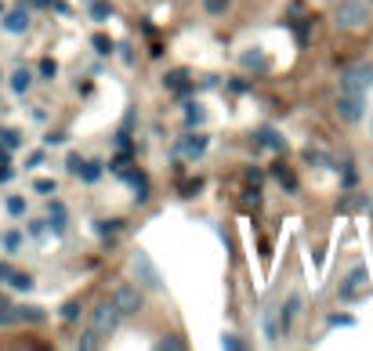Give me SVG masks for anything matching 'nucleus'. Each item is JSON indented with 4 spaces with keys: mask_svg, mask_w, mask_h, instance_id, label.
<instances>
[{
    "mask_svg": "<svg viewBox=\"0 0 373 351\" xmlns=\"http://www.w3.org/2000/svg\"><path fill=\"white\" fill-rule=\"evenodd\" d=\"M333 22H337V29H345V33L362 29L369 22V4L366 0H340L337 11H333Z\"/></svg>",
    "mask_w": 373,
    "mask_h": 351,
    "instance_id": "nucleus-1",
    "label": "nucleus"
},
{
    "mask_svg": "<svg viewBox=\"0 0 373 351\" xmlns=\"http://www.w3.org/2000/svg\"><path fill=\"white\" fill-rule=\"evenodd\" d=\"M134 268H142V282L149 286V290H160V279H156V272H152V265H149L145 253H138V258H134Z\"/></svg>",
    "mask_w": 373,
    "mask_h": 351,
    "instance_id": "nucleus-10",
    "label": "nucleus"
},
{
    "mask_svg": "<svg viewBox=\"0 0 373 351\" xmlns=\"http://www.w3.org/2000/svg\"><path fill=\"white\" fill-rule=\"evenodd\" d=\"M76 315H80V304H66V308H62V318H66V323H73Z\"/></svg>",
    "mask_w": 373,
    "mask_h": 351,
    "instance_id": "nucleus-27",
    "label": "nucleus"
},
{
    "mask_svg": "<svg viewBox=\"0 0 373 351\" xmlns=\"http://www.w3.org/2000/svg\"><path fill=\"white\" fill-rule=\"evenodd\" d=\"M33 188H37V196H54V188H58V185H54L51 178H40Z\"/></svg>",
    "mask_w": 373,
    "mask_h": 351,
    "instance_id": "nucleus-21",
    "label": "nucleus"
},
{
    "mask_svg": "<svg viewBox=\"0 0 373 351\" xmlns=\"http://www.w3.org/2000/svg\"><path fill=\"white\" fill-rule=\"evenodd\" d=\"M91 18H95V22L113 18V4H109V0H95V4H91Z\"/></svg>",
    "mask_w": 373,
    "mask_h": 351,
    "instance_id": "nucleus-15",
    "label": "nucleus"
},
{
    "mask_svg": "<svg viewBox=\"0 0 373 351\" xmlns=\"http://www.w3.org/2000/svg\"><path fill=\"white\" fill-rule=\"evenodd\" d=\"M163 84H167L171 91H185V87H189V76H185L181 69H174V73H167V76H163Z\"/></svg>",
    "mask_w": 373,
    "mask_h": 351,
    "instance_id": "nucleus-17",
    "label": "nucleus"
},
{
    "mask_svg": "<svg viewBox=\"0 0 373 351\" xmlns=\"http://www.w3.org/2000/svg\"><path fill=\"white\" fill-rule=\"evenodd\" d=\"M47 225H54V232L66 229V207H62V203H51L47 207Z\"/></svg>",
    "mask_w": 373,
    "mask_h": 351,
    "instance_id": "nucleus-13",
    "label": "nucleus"
},
{
    "mask_svg": "<svg viewBox=\"0 0 373 351\" xmlns=\"http://www.w3.org/2000/svg\"><path fill=\"white\" fill-rule=\"evenodd\" d=\"M8 214L11 217H25V200L22 196H8Z\"/></svg>",
    "mask_w": 373,
    "mask_h": 351,
    "instance_id": "nucleus-18",
    "label": "nucleus"
},
{
    "mask_svg": "<svg viewBox=\"0 0 373 351\" xmlns=\"http://www.w3.org/2000/svg\"><path fill=\"white\" fill-rule=\"evenodd\" d=\"M0 243H4V250H8V253L22 250V236H18V232H8V236H4V239H0Z\"/></svg>",
    "mask_w": 373,
    "mask_h": 351,
    "instance_id": "nucleus-20",
    "label": "nucleus"
},
{
    "mask_svg": "<svg viewBox=\"0 0 373 351\" xmlns=\"http://www.w3.org/2000/svg\"><path fill=\"white\" fill-rule=\"evenodd\" d=\"M330 326H352L348 315H330Z\"/></svg>",
    "mask_w": 373,
    "mask_h": 351,
    "instance_id": "nucleus-29",
    "label": "nucleus"
},
{
    "mask_svg": "<svg viewBox=\"0 0 373 351\" xmlns=\"http://www.w3.org/2000/svg\"><path fill=\"white\" fill-rule=\"evenodd\" d=\"M29 87H33V73H29V69H15L11 73V91L15 94H25Z\"/></svg>",
    "mask_w": 373,
    "mask_h": 351,
    "instance_id": "nucleus-12",
    "label": "nucleus"
},
{
    "mask_svg": "<svg viewBox=\"0 0 373 351\" xmlns=\"http://www.w3.org/2000/svg\"><path fill=\"white\" fill-rule=\"evenodd\" d=\"M54 69H58V66H54L51 58H44V62H40V76H44V80H51V76H54Z\"/></svg>",
    "mask_w": 373,
    "mask_h": 351,
    "instance_id": "nucleus-25",
    "label": "nucleus"
},
{
    "mask_svg": "<svg viewBox=\"0 0 373 351\" xmlns=\"http://www.w3.org/2000/svg\"><path fill=\"white\" fill-rule=\"evenodd\" d=\"M95 51H98V54H113V40L98 33V37H95Z\"/></svg>",
    "mask_w": 373,
    "mask_h": 351,
    "instance_id": "nucleus-23",
    "label": "nucleus"
},
{
    "mask_svg": "<svg viewBox=\"0 0 373 351\" xmlns=\"http://www.w3.org/2000/svg\"><path fill=\"white\" fill-rule=\"evenodd\" d=\"M120 311H116V304L113 301H98L95 304V311H91V330H95L102 340L109 337V333H116V326H120Z\"/></svg>",
    "mask_w": 373,
    "mask_h": 351,
    "instance_id": "nucleus-3",
    "label": "nucleus"
},
{
    "mask_svg": "<svg viewBox=\"0 0 373 351\" xmlns=\"http://www.w3.org/2000/svg\"><path fill=\"white\" fill-rule=\"evenodd\" d=\"M203 152H207V138L196 134V131H189V134L178 142V156H185V159H200Z\"/></svg>",
    "mask_w": 373,
    "mask_h": 351,
    "instance_id": "nucleus-7",
    "label": "nucleus"
},
{
    "mask_svg": "<svg viewBox=\"0 0 373 351\" xmlns=\"http://www.w3.org/2000/svg\"><path fill=\"white\" fill-rule=\"evenodd\" d=\"M232 11V0H203V15L210 18H225Z\"/></svg>",
    "mask_w": 373,
    "mask_h": 351,
    "instance_id": "nucleus-11",
    "label": "nucleus"
},
{
    "mask_svg": "<svg viewBox=\"0 0 373 351\" xmlns=\"http://www.w3.org/2000/svg\"><path fill=\"white\" fill-rule=\"evenodd\" d=\"M40 163H44V152H33V156L25 159V167H29V171H33V167H40Z\"/></svg>",
    "mask_w": 373,
    "mask_h": 351,
    "instance_id": "nucleus-28",
    "label": "nucleus"
},
{
    "mask_svg": "<svg viewBox=\"0 0 373 351\" xmlns=\"http://www.w3.org/2000/svg\"><path fill=\"white\" fill-rule=\"evenodd\" d=\"M258 138H261V142H265V145H272V149H283V142H279V138H275V134H272V131H261V134H258Z\"/></svg>",
    "mask_w": 373,
    "mask_h": 351,
    "instance_id": "nucleus-26",
    "label": "nucleus"
},
{
    "mask_svg": "<svg viewBox=\"0 0 373 351\" xmlns=\"http://www.w3.org/2000/svg\"><path fill=\"white\" fill-rule=\"evenodd\" d=\"M369 87H373V66H369V62H355V66H348L345 73H340V91L366 94Z\"/></svg>",
    "mask_w": 373,
    "mask_h": 351,
    "instance_id": "nucleus-4",
    "label": "nucleus"
},
{
    "mask_svg": "<svg viewBox=\"0 0 373 351\" xmlns=\"http://www.w3.org/2000/svg\"><path fill=\"white\" fill-rule=\"evenodd\" d=\"M185 116H189V127L203 123V109H200V105H189V109H185Z\"/></svg>",
    "mask_w": 373,
    "mask_h": 351,
    "instance_id": "nucleus-24",
    "label": "nucleus"
},
{
    "mask_svg": "<svg viewBox=\"0 0 373 351\" xmlns=\"http://www.w3.org/2000/svg\"><path fill=\"white\" fill-rule=\"evenodd\" d=\"M113 304H116V311L123 315V318H131V315H138L142 308H145V297H142V290L138 286H116L113 290Z\"/></svg>",
    "mask_w": 373,
    "mask_h": 351,
    "instance_id": "nucleus-6",
    "label": "nucleus"
},
{
    "mask_svg": "<svg viewBox=\"0 0 373 351\" xmlns=\"http://www.w3.org/2000/svg\"><path fill=\"white\" fill-rule=\"evenodd\" d=\"M297 311H301V297H297V294H290V297H287V304L279 308V333H290Z\"/></svg>",
    "mask_w": 373,
    "mask_h": 351,
    "instance_id": "nucleus-8",
    "label": "nucleus"
},
{
    "mask_svg": "<svg viewBox=\"0 0 373 351\" xmlns=\"http://www.w3.org/2000/svg\"><path fill=\"white\" fill-rule=\"evenodd\" d=\"M366 4H373V0H366Z\"/></svg>",
    "mask_w": 373,
    "mask_h": 351,
    "instance_id": "nucleus-31",
    "label": "nucleus"
},
{
    "mask_svg": "<svg viewBox=\"0 0 373 351\" xmlns=\"http://www.w3.org/2000/svg\"><path fill=\"white\" fill-rule=\"evenodd\" d=\"M98 171H102V167L95 163V159H91V163H84L76 174H84V181H95V178H98Z\"/></svg>",
    "mask_w": 373,
    "mask_h": 351,
    "instance_id": "nucleus-22",
    "label": "nucleus"
},
{
    "mask_svg": "<svg viewBox=\"0 0 373 351\" xmlns=\"http://www.w3.org/2000/svg\"><path fill=\"white\" fill-rule=\"evenodd\" d=\"M4 29H8V33H25V29H29V11H25V8L8 11V15H4Z\"/></svg>",
    "mask_w": 373,
    "mask_h": 351,
    "instance_id": "nucleus-9",
    "label": "nucleus"
},
{
    "mask_svg": "<svg viewBox=\"0 0 373 351\" xmlns=\"http://www.w3.org/2000/svg\"><path fill=\"white\" fill-rule=\"evenodd\" d=\"M80 167H84V159H80V156H69V171H73V174H76V171H80Z\"/></svg>",
    "mask_w": 373,
    "mask_h": 351,
    "instance_id": "nucleus-30",
    "label": "nucleus"
},
{
    "mask_svg": "<svg viewBox=\"0 0 373 351\" xmlns=\"http://www.w3.org/2000/svg\"><path fill=\"white\" fill-rule=\"evenodd\" d=\"M0 145H8V149H18V145H22V134L15 131V127H0Z\"/></svg>",
    "mask_w": 373,
    "mask_h": 351,
    "instance_id": "nucleus-16",
    "label": "nucleus"
},
{
    "mask_svg": "<svg viewBox=\"0 0 373 351\" xmlns=\"http://www.w3.org/2000/svg\"><path fill=\"white\" fill-rule=\"evenodd\" d=\"M362 294H369V272L362 268V265H355L345 279H340V286H337V297L345 301V304H352V301H359Z\"/></svg>",
    "mask_w": 373,
    "mask_h": 351,
    "instance_id": "nucleus-2",
    "label": "nucleus"
},
{
    "mask_svg": "<svg viewBox=\"0 0 373 351\" xmlns=\"http://www.w3.org/2000/svg\"><path fill=\"white\" fill-rule=\"evenodd\" d=\"M333 109H337V116L345 120V123H359L362 113H366V94H359V91H340Z\"/></svg>",
    "mask_w": 373,
    "mask_h": 351,
    "instance_id": "nucleus-5",
    "label": "nucleus"
},
{
    "mask_svg": "<svg viewBox=\"0 0 373 351\" xmlns=\"http://www.w3.org/2000/svg\"><path fill=\"white\" fill-rule=\"evenodd\" d=\"M8 282L15 286V290H33V275H25V272H8Z\"/></svg>",
    "mask_w": 373,
    "mask_h": 351,
    "instance_id": "nucleus-14",
    "label": "nucleus"
},
{
    "mask_svg": "<svg viewBox=\"0 0 373 351\" xmlns=\"http://www.w3.org/2000/svg\"><path fill=\"white\" fill-rule=\"evenodd\" d=\"M102 344V337L95 333V330H91V333H84L80 340H76V347H84V351H91V347H98Z\"/></svg>",
    "mask_w": 373,
    "mask_h": 351,
    "instance_id": "nucleus-19",
    "label": "nucleus"
}]
</instances>
